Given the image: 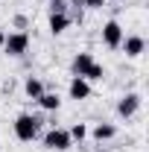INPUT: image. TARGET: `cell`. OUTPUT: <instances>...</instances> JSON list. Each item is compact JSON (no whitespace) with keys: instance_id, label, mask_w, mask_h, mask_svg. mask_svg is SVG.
Instances as JSON below:
<instances>
[{"instance_id":"1","label":"cell","mask_w":149,"mask_h":152,"mask_svg":"<svg viewBox=\"0 0 149 152\" xmlns=\"http://www.w3.org/2000/svg\"><path fill=\"white\" fill-rule=\"evenodd\" d=\"M38 134H41V117H35V114H18L15 117V137L18 140L29 143Z\"/></svg>"},{"instance_id":"2","label":"cell","mask_w":149,"mask_h":152,"mask_svg":"<svg viewBox=\"0 0 149 152\" xmlns=\"http://www.w3.org/2000/svg\"><path fill=\"white\" fill-rule=\"evenodd\" d=\"M41 140H44V146H47V149H53V152H64V149H70V146H73L70 132H67V129H56V126H53V129H47Z\"/></svg>"},{"instance_id":"3","label":"cell","mask_w":149,"mask_h":152,"mask_svg":"<svg viewBox=\"0 0 149 152\" xmlns=\"http://www.w3.org/2000/svg\"><path fill=\"white\" fill-rule=\"evenodd\" d=\"M3 50H6V56L20 58L23 53H29V35L26 32H9L3 41Z\"/></svg>"},{"instance_id":"4","label":"cell","mask_w":149,"mask_h":152,"mask_svg":"<svg viewBox=\"0 0 149 152\" xmlns=\"http://www.w3.org/2000/svg\"><path fill=\"white\" fill-rule=\"evenodd\" d=\"M140 102H143V99H140V94H134V91H129V94H123L120 99H117V114L129 120V117H134V114H137V108H140Z\"/></svg>"},{"instance_id":"5","label":"cell","mask_w":149,"mask_h":152,"mask_svg":"<svg viewBox=\"0 0 149 152\" xmlns=\"http://www.w3.org/2000/svg\"><path fill=\"white\" fill-rule=\"evenodd\" d=\"M123 26H120V20H108L105 26H102V44L105 47H111V50H117L120 47V41H123Z\"/></svg>"},{"instance_id":"6","label":"cell","mask_w":149,"mask_h":152,"mask_svg":"<svg viewBox=\"0 0 149 152\" xmlns=\"http://www.w3.org/2000/svg\"><path fill=\"white\" fill-rule=\"evenodd\" d=\"M120 47L126 50V56H129V58H137L143 50H146V38H143V35H123Z\"/></svg>"},{"instance_id":"7","label":"cell","mask_w":149,"mask_h":152,"mask_svg":"<svg viewBox=\"0 0 149 152\" xmlns=\"http://www.w3.org/2000/svg\"><path fill=\"white\" fill-rule=\"evenodd\" d=\"M67 94H70V99H88L91 96V82L88 79H82V76H73L70 79V85H67Z\"/></svg>"},{"instance_id":"8","label":"cell","mask_w":149,"mask_h":152,"mask_svg":"<svg viewBox=\"0 0 149 152\" xmlns=\"http://www.w3.org/2000/svg\"><path fill=\"white\" fill-rule=\"evenodd\" d=\"M91 64H93L91 53H76L73 61H70V70H73V76H82V79H85V73L91 70Z\"/></svg>"},{"instance_id":"9","label":"cell","mask_w":149,"mask_h":152,"mask_svg":"<svg viewBox=\"0 0 149 152\" xmlns=\"http://www.w3.org/2000/svg\"><path fill=\"white\" fill-rule=\"evenodd\" d=\"M47 26H50V32H53V35H61V32L70 26V15H67V12H50Z\"/></svg>"},{"instance_id":"10","label":"cell","mask_w":149,"mask_h":152,"mask_svg":"<svg viewBox=\"0 0 149 152\" xmlns=\"http://www.w3.org/2000/svg\"><path fill=\"white\" fill-rule=\"evenodd\" d=\"M114 134H117V126L114 123H96L91 129V137L96 140V143H102V140H111Z\"/></svg>"},{"instance_id":"11","label":"cell","mask_w":149,"mask_h":152,"mask_svg":"<svg viewBox=\"0 0 149 152\" xmlns=\"http://www.w3.org/2000/svg\"><path fill=\"white\" fill-rule=\"evenodd\" d=\"M38 105L44 108V111H58V105H61V99H58V94H53V91H44V94L35 99Z\"/></svg>"},{"instance_id":"12","label":"cell","mask_w":149,"mask_h":152,"mask_svg":"<svg viewBox=\"0 0 149 152\" xmlns=\"http://www.w3.org/2000/svg\"><path fill=\"white\" fill-rule=\"evenodd\" d=\"M23 91H26V96H29V99H38V96L44 94V82H41L38 76H29V79L23 82Z\"/></svg>"},{"instance_id":"13","label":"cell","mask_w":149,"mask_h":152,"mask_svg":"<svg viewBox=\"0 0 149 152\" xmlns=\"http://www.w3.org/2000/svg\"><path fill=\"white\" fill-rule=\"evenodd\" d=\"M67 132H70V140H79V143H82V140L88 137V126H85V123H73Z\"/></svg>"},{"instance_id":"14","label":"cell","mask_w":149,"mask_h":152,"mask_svg":"<svg viewBox=\"0 0 149 152\" xmlns=\"http://www.w3.org/2000/svg\"><path fill=\"white\" fill-rule=\"evenodd\" d=\"M102 76H105V67H102V64H96V61H93V64H91V70H88V73H85V79H88V82H99V79H102Z\"/></svg>"},{"instance_id":"15","label":"cell","mask_w":149,"mask_h":152,"mask_svg":"<svg viewBox=\"0 0 149 152\" xmlns=\"http://www.w3.org/2000/svg\"><path fill=\"white\" fill-rule=\"evenodd\" d=\"M102 3H105V0H73L70 6H76V9H82V6H85V9H102Z\"/></svg>"},{"instance_id":"16","label":"cell","mask_w":149,"mask_h":152,"mask_svg":"<svg viewBox=\"0 0 149 152\" xmlns=\"http://www.w3.org/2000/svg\"><path fill=\"white\" fill-rule=\"evenodd\" d=\"M50 12H67V3L64 0H50Z\"/></svg>"},{"instance_id":"17","label":"cell","mask_w":149,"mask_h":152,"mask_svg":"<svg viewBox=\"0 0 149 152\" xmlns=\"http://www.w3.org/2000/svg\"><path fill=\"white\" fill-rule=\"evenodd\" d=\"M15 26H18V32H23V26H26V18H23V15H18V18H15Z\"/></svg>"},{"instance_id":"18","label":"cell","mask_w":149,"mask_h":152,"mask_svg":"<svg viewBox=\"0 0 149 152\" xmlns=\"http://www.w3.org/2000/svg\"><path fill=\"white\" fill-rule=\"evenodd\" d=\"M3 41H6V29L0 26V50H3Z\"/></svg>"},{"instance_id":"19","label":"cell","mask_w":149,"mask_h":152,"mask_svg":"<svg viewBox=\"0 0 149 152\" xmlns=\"http://www.w3.org/2000/svg\"><path fill=\"white\" fill-rule=\"evenodd\" d=\"M47 3H50V0H47Z\"/></svg>"}]
</instances>
